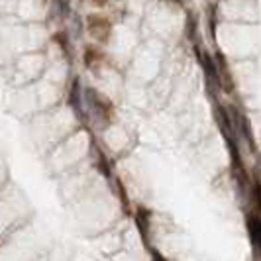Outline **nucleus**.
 <instances>
[{"instance_id":"obj_1","label":"nucleus","mask_w":261,"mask_h":261,"mask_svg":"<svg viewBox=\"0 0 261 261\" xmlns=\"http://www.w3.org/2000/svg\"><path fill=\"white\" fill-rule=\"evenodd\" d=\"M83 98H85V102L89 106L92 118H94L102 128H106V126L110 124L112 116H114V108L110 105V100L105 98L100 92L96 91V89H92V87H89V89L85 91Z\"/></svg>"},{"instance_id":"obj_2","label":"nucleus","mask_w":261,"mask_h":261,"mask_svg":"<svg viewBox=\"0 0 261 261\" xmlns=\"http://www.w3.org/2000/svg\"><path fill=\"white\" fill-rule=\"evenodd\" d=\"M87 30L96 41L106 43L110 39V34H112V24L100 14H89L87 16Z\"/></svg>"},{"instance_id":"obj_3","label":"nucleus","mask_w":261,"mask_h":261,"mask_svg":"<svg viewBox=\"0 0 261 261\" xmlns=\"http://www.w3.org/2000/svg\"><path fill=\"white\" fill-rule=\"evenodd\" d=\"M248 230H249V238H251V244L257 248L259 246V236H261V224L257 212H249L248 214Z\"/></svg>"},{"instance_id":"obj_4","label":"nucleus","mask_w":261,"mask_h":261,"mask_svg":"<svg viewBox=\"0 0 261 261\" xmlns=\"http://www.w3.org/2000/svg\"><path fill=\"white\" fill-rule=\"evenodd\" d=\"M81 100H83L81 85H79V79H75V81L71 83V89H69V106L77 112L79 116H83V112H81Z\"/></svg>"},{"instance_id":"obj_5","label":"nucleus","mask_w":261,"mask_h":261,"mask_svg":"<svg viewBox=\"0 0 261 261\" xmlns=\"http://www.w3.org/2000/svg\"><path fill=\"white\" fill-rule=\"evenodd\" d=\"M149 218H151V212L144 206L136 210V224L140 226V232L144 234V238H147V230H149Z\"/></svg>"},{"instance_id":"obj_6","label":"nucleus","mask_w":261,"mask_h":261,"mask_svg":"<svg viewBox=\"0 0 261 261\" xmlns=\"http://www.w3.org/2000/svg\"><path fill=\"white\" fill-rule=\"evenodd\" d=\"M236 124L240 126V130L244 136H248V142L251 145V149H255V144H253V134H251V128H249V122L248 118L244 116V114H240V112H236Z\"/></svg>"},{"instance_id":"obj_7","label":"nucleus","mask_w":261,"mask_h":261,"mask_svg":"<svg viewBox=\"0 0 261 261\" xmlns=\"http://www.w3.org/2000/svg\"><path fill=\"white\" fill-rule=\"evenodd\" d=\"M96 59H100V51H98L96 47H92V45H91V47H89V49L85 51V65H87V67H92Z\"/></svg>"},{"instance_id":"obj_8","label":"nucleus","mask_w":261,"mask_h":261,"mask_svg":"<svg viewBox=\"0 0 261 261\" xmlns=\"http://www.w3.org/2000/svg\"><path fill=\"white\" fill-rule=\"evenodd\" d=\"M151 255H153V259H155V261H165L161 255H159V253H157V249H151Z\"/></svg>"}]
</instances>
